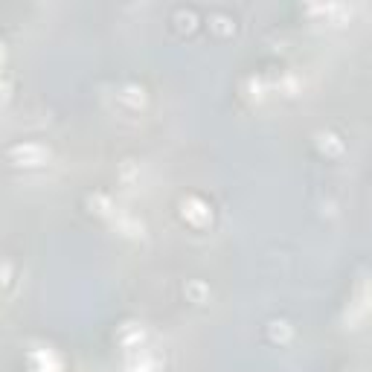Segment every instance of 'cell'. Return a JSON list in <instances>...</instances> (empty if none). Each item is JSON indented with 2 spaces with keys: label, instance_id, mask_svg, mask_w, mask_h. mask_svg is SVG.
Listing matches in <instances>:
<instances>
[{
  "label": "cell",
  "instance_id": "obj_1",
  "mask_svg": "<svg viewBox=\"0 0 372 372\" xmlns=\"http://www.w3.org/2000/svg\"><path fill=\"white\" fill-rule=\"evenodd\" d=\"M9 157L15 160L18 166H41L44 160L49 157V152L44 146H38V143H27V146H15L9 152Z\"/></svg>",
  "mask_w": 372,
  "mask_h": 372
},
{
  "label": "cell",
  "instance_id": "obj_2",
  "mask_svg": "<svg viewBox=\"0 0 372 372\" xmlns=\"http://www.w3.org/2000/svg\"><path fill=\"white\" fill-rule=\"evenodd\" d=\"M183 207H189V216L192 218H209V213H204V204H198V201H183Z\"/></svg>",
  "mask_w": 372,
  "mask_h": 372
}]
</instances>
